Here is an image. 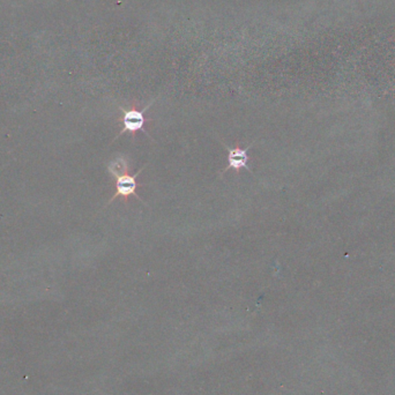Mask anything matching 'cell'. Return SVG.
<instances>
[{
    "mask_svg": "<svg viewBox=\"0 0 395 395\" xmlns=\"http://www.w3.org/2000/svg\"><path fill=\"white\" fill-rule=\"evenodd\" d=\"M154 101L152 103L148 104L146 108H143V110L136 109H124V108H120L122 110V118H120V123L123 124V129L120 130V134L115 138V140L118 139L122 134L124 133H131V134H136V132H141L143 131L147 136H150V133L147 132L146 129H145V124H146L147 118L145 117V113L147 110L150 109V106H153Z\"/></svg>",
    "mask_w": 395,
    "mask_h": 395,
    "instance_id": "cell-1",
    "label": "cell"
},
{
    "mask_svg": "<svg viewBox=\"0 0 395 395\" xmlns=\"http://www.w3.org/2000/svg\"><path fill=\"white\" fill-rule=\"evenodd\" d=\"M222 145L228 150V166L223 170L222 175L228 173L231 169L235 170L237 173L243 169L247 170L250 173H253L252 170L249 166V150L253 145L246 147L245 150H243L240 147L230 148V147L226 146L223 143Z\"/></svg>",
    "mask_w": 395,
    "mask_h": 395,
    "instance_id": "cell-2",
    "label": "cell"
},
{
    "mask_svg": "<svg viewBox=\"0 0 395 395\" xmlns=\"http://www.w3.org/2000/svg\"><path fill=\"white\" fill-rule=\"evenodd\" d=\"M146 166H143V169H140L136 175H122V176L117 177L116 178V193L113 194V198L110 199L109 203H113V200L120 198V196H123L125 199H127L129 196H134L136 199L143 201V200L140 198L138 194H136V189H138V182H136V177L139 176L140 173H143V170L146 168Z\"/></svg>",
    "mask_w": 395,
    "mask_h": 395,
    "instance_id": "cell-3",
    "label": "cell"
},
{
    "mask_svg": "<svg viewBox=\"0 0 395 395\" xmlns=\"http://www.w3.org/2000/svg\"><path fill=\"white\" fill-rule=\"evenodd\" d=\"M127 170H129V161H127L124 157L113 159V161L110 162L109 166H108V171H109L115 178L122 176V175H125Z\"/></svg>",
    "mask_w": 395,
    "mask_h": 395,
    "instance_id": "cell-4",
    "label": "cell"
}]
</instances>
